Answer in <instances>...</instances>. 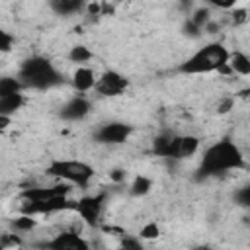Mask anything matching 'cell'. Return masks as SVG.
Returning <instances> with one entry per match:
<instances>
[{"mask_svg": "<svg viewBox=\"0 0 250 250\" xmlns=\"http://www.w3.org/2000/svg\"><path fill=\"white\" fill-rule=\"evenodd\" d=\"M244 166H246V160H244L242 148L232 139H221L205 148L197 168V180L215 178L232 170H240Z\"/></svg>", "mask_w": 250, "mask_h": 250, "instance_id": "6da1fadb", "label": "cell"}, {"mask_svg": "<svg viewBox=\"0 0 250 250\" xmlns=\"http://www.w3.org/2000/svg\"><path fill=\"white\" fill-rule=\"evenodd\" d=\"M229 57L230 51L219 43V41H211L203 47H199L193 55H189L184 62L178 64V72L180 74H211V72H219V74H232L229 68Z\"/></svg>", "mask_w": 250, "mask_h": 250, "instance_id": "7a4b0ae2", "label": "cell"}, {"mask_svg": "<svg viewBox=\"0 0 250 250\" xmlns=\"http://www.w3.org/2000/svg\"><path fill=\"white\" fill-rule=\"evenodd\" d=\"M16 76L21 80L25 88L31 90H51L62 84L64 80L57 66L43 55H31L25 61H21Z\"/></svg>", "mask_w": 250, "mask_h": 250, "instance_id": "3957f363", "label": "cell"}, {"mask_svg": "<svg viewBox=\"0 0 250 250\" xmlns=\"http://www.w3.org/2000/svg\"><path fill=\"white\" fill-rule=\"evenodd\" d=\"M45 174L59 180V182H64L68 186H76L80 189H88L92 178H94V168L84 162V160H68V158H53L47 168H45Z\"/></svg>", "mask_w": 250, "mask_h": 250, "instance_id": "277c9868", "label": "cell"}, {"mask_svg": "<svg viewBox=\"0 0 250 250\" xmlns=\"http://www.w3.org/2000/svg\"><path fill=\"white\" fill-rule=\"evenodd\" d=\"M105 205V193H94V195H82L74 203V213L80 217V221L90 227L98 229L102 225V213Z\"/></svg>", "mask_w": 250, "mask_h": 250, "instance_id": "5b68a950", "label": "cell"}, {"mask_svg": "<svg viewBox=\"0 0 250 250\" xmlns=\"http://www.w3.org/2000/svg\"><path fill=\"white\" fill-rule=\"evenodd\" d=\"M133 135V125L125 121H105L94 131V141L100 145H123Z\"/></svg>", "mask_w": 250, "mask_h": 250, "instance_id": "8992f818", "label": "cell"}, {"mask_svg": "<svg viewBox=\"0 0 250 250\" xmlns=\"http://www.w3.org/2000/svg\"><path fill=\"white\" fill-rule=\"evenodd\" d=\"M39 248L43 250H92L90 242L76 230H61L49 240H43Z\"/></svg>", "mask_w": 250, "mask_h": 250, "instance_id": "52a82bcc", "label": "cell"}, {"mask_svg": "<svg viewBox=\"0 0 250 250\" xmlns=\"http://www.w3.org/2000/svg\"><path fill=\"white\" fill-rule=\"evenodd\" d=\"M129 88V80L117 72V70H104L100 76H98V84H96V92L104 98H115V96H121L125 94V90Z\"/></svg>", "mask_w": 250, "mask_h": 250, "instance_id": "ba28073f", "label": "cell"}, {"mask_svg": "<svg viewBox=\"0 0 250 250\" xmlns=\"http://www.w3.org/2000/svg\"><path fill=\"white\" fill-rule=\"evenodd\" d=\"M70 193V186L64 182H59L55 186H31V188H23L20 191V197L23 201H47L59 195H68Z\"/></svg>", "mask_w": 250, "mask_h": 250, "instance_id": "9c48e42d", "label": "cell"}, {"mask_svg": "<svg viewBox=\"0 0 250 250\" xmlns=\"http://www.w3.org/2000/svg\"><path fill=\"white\" fill-rule=\"evenodd\" d=\"M90 109H92V104H90L84 96L76 94V96H72L70 100H66V102L62 104L59 115H61L64 121H82V119L90 113Z\"/></svg>", "mask_w": 250, "mask_h": 250, "instance_id": "30bf717a", "label": "cell"}, {"mask_svg": "<svg viewBox=\"0 0 250 250\" xmlns=\"http://www.w3.org/2000/svg\"><path fill=\"white\" fill-rule=\"evenodd\" d=\"M178 141H180V133L174 131H162L152 139V154L162 156V158H174L176 156V148H178Z\"/></svg>", "mask_w": 250, "mask_h": 250, "instance_id": "8fae6325", "label": "cell"}, {"mask_svg": "<svg viewBox=\"0 0 250 250\" xmlns=\"http://www.w3.org/2000/svg\"><path fill=\"white\" fill-rule=\"evenodd\" d=\"M70 82H72V88H74L80 96H84L86 92L96 90L98 76H96V72H94L90 66H76V70L72 72Z\"/></svg>", "mask_w": 250, "mask_h": 250, "instance_id": "7c38bea8", "label": "cell"}, {"mask_svg": "<svg viewBox=\"0 0 250 250\" xmlns=\"http://www.w3.org/2000/svg\"><path fill=\"white\" fill-rule=\"evenodd\" d=\"M201 146V139L197 135H180V141H178V148H176V156L178 160H184V158H191L193 154H197Z\"/></svg>", "mask_w": 250, "mask_h": 250, "instance_id": "4fadbf2b", "label": "cell"}, {"mask_svg": "<svg viewBox=\"0 0 250 250\" xmlns=\"http://www.w3.org/2000/svg\"><path fill=\"white\" fill-rule=\"evenodd\" d=\"M229 68H230L232 74L250 76V57L246 53H242V51H230Z\"/></svg>", "mask_w": 250, "mask_h": 250, "instance_id": "5bb4252c", "label": "cell"}, {"mask_svg": "<svg viewBox=\"0 0 250 250\" xmlns=\"http://www.w3.org/2000/svg\"><path fill=\"white\" fill-rule=\"evenodd\" d=\"M23 104H25V96H23V92H20V94H12V96H4V98H0V115H8V117H12L18 109L23 107Z\"/></svg>", "mask_w": 250, "mask_h": 250, "instance_id": "9a60e30c", "label": "cell"}, {"mask_svg": "<svg viewBox=\"0 0 250 250\" xmlns=\"http://www.w3.org/2000/svg\"><path fill=\"white\" fill-rule=\"evenodd\" d=\"M51 8L59 16H72V14L80 12L82 8H86V4L82 0H53Z\"/></svg>", "mask_w": 250, "mask_h": 250, "instance_id": "2e32d148", "label": "cell"}, {"mask_svg": "<svg viewBox=\"0 0 250 250\" xmlns=\"http://www.w3.org/2000/svg\"><path fill=\"white\" fill-rule=\"evenodd\" d=\"M66 57H68L70 62H74L78 66H86V62H90L94 59V53L86 45H74V47H70Z\"/></svg>", "mask_w": 250, "mask_h": 250, "instance_id": "e0dca14e", "label": "cell"}, {"mask_svg": "<svg viewBox=\"0 0 250 250\" xmlns=\"http://www.w3.org/2000/svg\"><path fill=\"white\" fill-rule=\"evenodd\" d=\"M150 189H152V180H150L148 176H143V174L135 176L133 182L129 184V193H131L133 197H143V195H146Z\"/></svg>", "mask_w": 250, "mask_h": 250, "instance_id": "ac0fdd59", "label": "cell"}, {"mask_svg": "<svg viewBox=\"0 0 250 250\" xmlns=\"http://www.w3.org/2000/svg\"><path fill=\"white\" fill-rule=\"evenodd\" d=\"M23 90H25V86L21 84V80L18 76H4V78H0V98L12 96V94H20Z\"/></svg>", "mask_w": 250, "mask_h": 250, "instance_id": "d6986e66", "label": "cell"}, {"mask_svg": "<svg viewBox=\"0 0 250 250\" xmlns=\"http://www.w3.org/2000/svg\"><path fill=\"white\" fill-rule=\"evenodd\" d=\"M35 227H37V219L31 217V215L20 213L18 217L12 219V229H14L16 232H29V230H33Z\"/></svg>", "mask_w": 250, "mask_h": 250, "instance_id": "ffe728a7", "label": "cell"}, {"mask_svg": "<svg viewBox=\"0 0 250 250\" xmlns=\"http://www.w3.org/2000/svg\"><path fill=\"white\" fill-rule=\"evenodd\" d=\"M211 20H213V18H211L209 6H199V8H195V10L191 12V16H189V21H191L193 25H197L201 31H203V27H205Z\"/></svg>", "mask_w": 250, "mask_h": 250, "instance_id": "44dd1931", "label": "cell"}, {"mask_svg": "<svg viewBox=\"0 0 250 250\" xmlns=\"http://www.w3.org/2000/svg\"><path fill=\"white\" fill-rule=\"evenodd\" d=\"M141 240H156L160 236V227L156 221H148L145 223L141 229H139V234H137Z\"/></svg>", "mask_w": 250, "mask_h": 250, "instance_id": "7402d4cb", "label": "cell"}, {"mask_svg": "<svg viewBox=\"0 0 250 250\" xmlns=\"http://www.w3.org/2000/svg\"><path fill=\"white\" fill-rule=\"evenodd\" d=\"M115 250H146V248H145V244H143V240L139 236L123 234V238H121V242H119V246Z\"/></svg>", "mask_w": 250, "mask_h": 250, "instance_id": "603a6c76", "label": "cell"}, {"mask_svg": "<svg viewBox=\"0 0 250 250\" xmlns=\"http://www.w3.org/2000/svg\"><path fill=\"white\" fill-rule=\"evenodd\" d=\"M248 18H250V14H248L246 8H238V6H234V8L229 12V21H230V25H234V27L246 23Z\"/></svg>", "mask_w": 250, "mask_h": 250, "instance_id": "cb8c5ba5", "label": "cell"}, {"mask_svg": "<svg viewBox=\"0 0 250 250\" xmlns=\"http://www.w3.org/2000/svg\"><path fill=\"white\" fill-rule=\"evenodd\" d=\"M234 201H236L238 205L250 209V184H246V186H242L240 189L234 191Z\"/></svg>", "mask_w": 250, "mask_h": 250, "instance_id": "d4e9b609", "label": "cell"}, {"mask_svg": "<svg viewBox=\"0 0 250 250\" xmlns=\"http://www.w3.org/2000/svg\"><path fill=\"white\" fill-rule=\"evenodd\" d=\"M14 43H16L14 35L8 33L6 29H0V51H2V53H10L12 47H14Z\"/></svg>", "mask_w": 250, "mask_h": 250, "instance_id": "484cf974", "label": "cell"}, {"mask_svg": "<svg viewBox=\"0 0 250 250\" xmlns=\"http://www.w3.org/2000/svg\"><path fill=\"white\" fill-rule=\"evenodd\" d=\"M21 244V238L20 234H14V232H4L2 234V248L8 250V248H16Z\"/></svg>", "mask_w": 250, "mask_h": 250, "instance_id": "4316f807", "label": "cell"}, {"mask_svg": "<svg viewBox=\"0 0 250 250\" xmlns=\"http://www.w3.org/2000/svg\"><path fill=\"white\" fill-rule=\"evenodd\" d=\"M232 107H234V100H232V98H221L219 104H217V113H219V115H225V113H229Z\"/></svg>", "mask_w": 250, "mask_h": 250, "instance_id": "83f0119b", "label": "cell"}, {"mask_svg": "<svg viewBox=\"0 0 250 250\" xmlns=\"http://www.w3.org/2000/svg\"><path fill=\"white\" fill-rule=\"evenodd\" d=\"M125 178H127V172H125V170H121V168H115V170H111V172H109V180H111V182H115V184L123 182Z\"/></svg>", "mask_w": 250, "mask_h": 250, "instance_id": "f1b7e54d", "label": "cell"}, {"mask_svg": "<svg viewBox=\"0 0 250 250\" xmlns=\"http://www.w3.org/2000/svg\"><path fill=\"white\" fill-rule=\"evenodd\" d=\"M86 10H88V16H102V2H90L86 4Z\"/></svg>", "mask_w": 250, "mask_h": 250, "instance_id": "f546056e", "label": "cell"}, {"mask_svg": "<svg viewBox=\"0 0 250 250\" xmlns=\"http://www.w3.org/2000/svg\"><path fill=\"white\" fill-rule=\"evenodd\" d=\"M184 29H186V33H189L191 37H199V35H201V29H199L197 25H193V23H191L189 20L186 21V25H184Z\"/></svg>", "mask_w": 250, "mask_h": 250, "instance_id": "4dcf8cb0", "label": "cell"}, {"mask_svg": "<svg viewBox=\"0 0 250 250\" xmlns=\"http://www.w3.org/2000/svg\"><path fill=\"white\" fill-rule=\"evenodd\" d=\"M217 29H219V23H217V21H213V20L203 27V31H205V33H217Z\"/></svg>", "mask_w": 250, "mask_h": 250, "instance_id": "1f68e13d", "label": "cell"}, {"mask_svg": "<svg viewBox=\"0 0 250 250\" xmlns=\"http://www.w3.org/2000/svg\"><path fill=\"white\" fill-rule=\"evenodd\" d=\"M107 14H113V6L107 2H102V16H107Z\"/></svg>", "mask_w": 250, "mask_h": 250, "instance_id": "d6a6232c", "label": "cell"}, {"mask_svg": "<svg viewBox=\"0 0 250 250\" xmlns=\"http://www.w3.org/2000/svg\"><path fill=\"white\" fill-rule=\"evenodd\" d=\"M10 121H12V117H8V115H0V129H6V127L10 125Z\"/></svg>", "mask_w": 250, "mask_h": 250, "instance_id": "836d02e7", "label": "cell"}, {"mask_svg": "<svg viewBox=\"0 0 250 250\" xmlns=\"http://www.w3.org/2000/svg\"><path fill=\"white\" fill-rule=\"evenodd\" d=\"M195 250H211V248H209V246H197Z\"/></svg>", "mask_w": 250, "mask_h": 250, "instance_id": "e575fe53", "label": "cell"}]
</instances>
